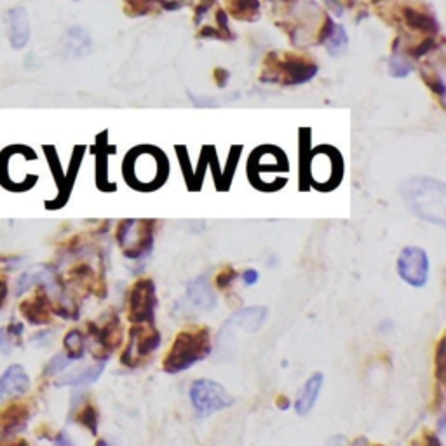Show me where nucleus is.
Masks as SVG:
<instances>
[{"mask_svg": "<svg viewBox=\"0 0 446 446\" xmlns=\"http://www.w3.org/2000/svg\"><path fill=\"white\" fill-rule=\"evenodd\" d=\"M117 241L129 258H141L154 248V222L126 220L117 230Z\"/></svg>", "mask_w": 446, "mask_h": 446, "instance_id": "nucleus-3", "label": "nucleus"}, {"mask_svg": "<svg viewBox=\"0 0 446 446\" xmlns=\"http://www.w3.org/2000/svg\"><path fill=\"white\" fill-rule=\"evenodd\" d=\"M23 329L21 324H13L11 328H0V350L2 353H11V336H18Z\"/></svg>", "mask_w": 446, "mask_h": 446, "instance_id": "nucleus-23", "label": "nucleus"}, {"mask_svg": "<svg viewBox=\"0 0 446 446\" xmlns=\"http://www.w3.org/2000/svg\"><path fill=\"white\" fill-rule=\"evenodd\" d=\"M161 346V333L155 328H145L140 324V328L131 329V339H129L126 353L122 354V365L136 366L141 359H145L148 354L159 349Z\"/></svg>", "mask_w": 446, "mask_h": 446, "instance_id": "nucleus-7", "label": "nucleus"}, {"mask_svg": "<svg viewBox=\"0 0 446 446\" xmlns=\"http://www.w3.org/2000/svg\"><path fill=\"white\" fill-rule=\"evenodd\" d=\"M6 299H7V284H6V281H2V279H0V309H2Z\"/></svg>", "mask_w": 446, "mask_h": 446, "instance_id": "nucleus-32", "label": "nucleus"}, {"mask_svg": "<svg viewBox=\"0 0 446 446\" xmlns=\"http://www.w3.org/2000/svg\"><path fill=\"white\" fill-rule=\"evenodd\" d=\"M215 81H216V84H218L220 88H222V86L227 84V81H228V72L223 70V68H216V70H215Z\"/></svg>", "mask_w": 446, "mask_h": 446, "instance_id": "nucleus-30", "label": "nucleus"}, {"mask_svg": "<svg viewBox=\"0 0 446 446\" xmlns=\"http://www.w3.org/2000/svg\"><path fill=\"white\" fill-rule=\"evenodd\" d=\"M242 281H244L246 284H255V282L258 281V272H256L255 268H248V270L242 274Z\"/></svg>", "mask_w": 446, "mask_h": 446, "instance_id": "nucleus-29", "label": "nucleus"}, {"mask_svg": "<svg viewBox=\"0 0 446 446\" xmlns=\"http://www.w3.org/2000/svg\"><path fill=\"white\" fill-rule=\"evenodd\" d=\"M77 422L82 424L84 427H88L91 431V434H96L98 431V413L96 408L93 405H86L84 408L81 409V413L77 415Z\"/></svg>", "mask_w": 446, "mask_h": 446, "instance_id": "nucleus-21", "label": "nucleus"}, {"mask_svg": "<svg viewBox=\"0 0 446 446\" xmlns=\"http://www.w3.org/2000/svg\"><path fill=\"white\" fill-rule=\"evenodd\" d=\"M65 49L67 54H70L72 58H82L91 51V39L88 32L82 30L81 27H74L67 32V37H65Z\"/></svg>", "mask_w": 446, "mask_h": 446, "instance_id": "nucleus-15", "label": "nucleus"}, {"mask_svg": "<svg viewBox=\"0 0 446 446\" xmlns=\"http://www.w3.org/2000/svg\"><path fill=\"white\" fill-rule=\"evenodd\" d=\"M20 310L32 324H47L51 319V303L44 291H37L34 296L25 300Z\"/></svg>", "mask_w": 446, "mask_h": 446, "instance_id": "nucleus-12", "label": "nucleus"}, {"mask_svg": "<svg viewBox=\"0 0 446 446\" xmlns=\"http://www.w3.org/2000/svg\"><path fill=\"white\" fill-rule=\"evenodd\" d=\"M398 274L413 288H422L429 279V256L422 248L408 246L398 258Z\"/></svg>", "mask_w": 446, "mask_h": 446, "instance_id": "nucleus-6", "label": "nucleus"}, {"mask_svg": "<svg viewBox=\"0 0 446 446\" xmlns=\"http://www.w3.org/2000/svg\"><path fill=\"white\" fill-rule=\"evenodd\" d=\"M65 343V350H67V356L75 361V359H81L84 356V335L77 329L68 333L63 340Z\"/></svg>", "mask_w": 446, "mask_h": 446, "instance_id": "nucleus-20", "label": "nucleus"}, {"mask_svg": "<svg viewBox=\"0 0 446 446\" xmlns=\"http://www.w3.org/2000/svg\"><path fill=\"white\" fill-rule=\"evenodd\" d=\"M211 0H206L204 4H202V6H199L197 7V11H195V13H197V16H195V23H199V21L202 20V16H204V13L206 11L209 9V7H211Z\"/></svg>", "mask_w": 446, "mask_h": 446, "instance_id": "nucleus-31", "label": "nucleus"}, {"mask_svg": "<svg viewBox=\"0 0 446 446\" xmlns=\"http://www.w3.org/2000/svg\"><path fill=\"white\" fill-rule=\"evenodd\" d=\"M211 333L206 326H195L180 332L173 342L171 349L164 358V372L180 373L187 372L199 361L211 354Z\"/></svg>", "mask_w": 446, "mask_h": 446, "instance_id": "nucleus-1", "label": "nucleus"}, {"mask_svg": "<svg viewBox=\"0 0 446 446\" xmlns=\"http://www.w3.org/2000/svg\"><path fill=\"white\" fill-rule=\"evenodd\" d=\"M235 279H237V272H235L232 267H227L223 268V270L218 274V277H216V286H218L220 289H227L228 286L235 281Z\"/></svg>", "mask_w": 446, "mask_h": 446, "instance_id": "nucleus-26", "label": "nucleus"}, {"mask_svg": "<svg viewBox=\"0 0 446 446\" xmlns=\"http://www.w3.org/2000/svg\"><path fill=\"white\" fill-rule=\"evenodd\" d=\"M322 382H324L322 373H314V375L307 380L295 402V409L299 415H307V413L314 408L315 401H317L319 398V393H321Z\"/></svg>", "mask_w": 446, "mask_h": 446, "instance_id": "nucleus-14", "label": "nucleus"}, {"mask_svg": "<svg viewBox=\"0 0 446 446\" xmlns=\"http://www.w3.org/2000/svg\"><path fill=\"white\" fill-rule=\"evenodd\" d=\"M446 188L441 181L431 178L409 180L405 187V201L420 218L445 225Z\"/></svg>", "mask_w": 446, "mask_h": 446, "instance_id": "nucleus-2", "label": "nucleus"}, {"mask_svg": "<svg viewBox=\"0 0 446 446\" xmlns=\"http://www.w3.org/2000/svg\"><path fill=\"white\" fill-rule=\"evenodd\" d=\"M155 284L152 279H140L131 286L128 296V319L134 324L154 322L155 313Z\"/></svg>", "mask_w": 446, "mask_h": 446, "instance_id": "nucleus-5", "label": "nucleus"}, {"mask_svg": "<svg viewBox=\"0 0 446 446\" xmlns=\"http://www.w3.org/2000/svg\"><path fill=\"white\" fill-rule=\"evenodd\" d=\"M30 409L25 402H13L0 412V436L11 438L20 434L27 427Z\"/></svg>", "mask_w": 446, "mask_h": 446, "instance_id": "nucleus-11", "label": "nucleus"}, {"mask_svg": "<svg viewBox=\"0 0 446 446\" xmlns=\"http://www.w3.org/2000/svg\"><path fill=\"white\" fill-rule=\"evenodd\" d=\"M322 42H324L328 53L333 54V56H336V54L343 53L346 47L349 46V35H347L346 28L343 27H340V25H333L332 30H329V34L326 35V39Z\"/></svg>", "mask_w": 446, "mask_h": 446, "instance_id": "nucleus-19", "label": "nucleus"}, {"mask_svg": "<svg viewBox=\"0 0 446 446\" xmlns=\"http://www.w3.org/2000/svg\"><path fill=\"white\" fill-rule=\"evenodd\" d=\"M277 70L281 75L275 77V82L281 81L284 86H299L303 82L310 81L317 74V67L309 60H303L299 56H289L286 60L279 61Z\"/></svg>", "mask_w": 446, "mask_h": 446, "instance_id": "nucleus-8", "label": "nucleus"}, {"mask_svg": "<svg viewBox=\"0 0 446 446\" xmlns=\"http://www.w3.org/2000/svg\"><path fill=\"white\" fill-rule=\"evenodd\" d=\"M324 2H326V4H328V6H329V7H332V9H333V11H335V9H336V14H339V16H340V14H342V7H340V6H339V0H324Z\"/></svg>", "mask_w": 446, "mask_h": 446, "instance_id": "nucleus-33", "label": "nucleus"}, {"mask_svg": "<svg viewBox=\"0 0 446 446\" xmlns=\"http://www.w3.org/2000/svg\"><path fill=\"white\" fill-rule=\"evenodd\" d=\"M30 389V379L21 365H13L0 376V402L23 396Z\"/></svg>", "mask_w": 446, "mask_h": 446, "instance_id": "nucleus-9", "label": "nucleus"}, {"mask_svg": "<svg viewBox=\"0 0 446 446\" xmlns=\"http://www.w3.org/2000/svg\"><path fill=\"white\" fill-rule=\"evenodd\" d=\"M30 18L25 7H13L7 13V35L13 49H23L30 41Z\"/></svg>", "mask_w": 446, "mask_h": 446, "instance_id": "nucleus-10", "label": "nucleus"}, {"mask_svg": "<svg viewBox=\"0 0 446 446\" xmlns=\"http://www.w3.org/2000/svg\"><path fill=\"white\" fill-rule=\"evenodd\" d=\"M70 362H72V359L68 358L67 354H58V356H54L53 359H51L46 373H49V375H56V373L63 372L67 366H70Z\"/></svg>", "mask_w": 446, "mask_h": 446, "instance_id": "nucleus-24", "label": "nucleus"}, {"mask_svg": "<svg viewBox=\"0 0 446 446\" xmlns=\"http://www.w3.org/2000/svg\"><path fill=\"white\" fill-rule=\"evenodd\" d=\"M187 302L194 307V310H209L215 307V295H213L209 282L206 277H197L187 288Z\"/></svg>", "mask_w": 446, "mask_h": 446, "instance_id": "nucleus-13", "label": "nucleus"}, {"mask_svg": "<svg viewBox=\"0 0 446 446\" xmlns=\"http://www.w3.org/2000/svg\"><path fill=\"white\" fill-rule=\"evenodd\" d=\"M228 11L235 20L255 21L258 20L260 2L258 0H227Z\"/></svg>", "mask_w": 446, "mask_h": 446, "instance_id": "nucleus-17", "label": "nucleus"}, {"mask_svg": "<svg viewBox=\"0 0 446 446\" xmlns=\"http://www.w3.org/2000/svg\"><path fill=\"white\" fill-rule=\"evenodd\" d=\"M405 21L409 28L426 32V34L436 35L438 30H440V25L434 20V16L426 13H419L415 9H405Z\"/></svg>", "mask_w": 446, "mask_h": 446, "instance_id": "nucleus-16", "label": "nucleus"}, {"mask_svg": "<svg viewBox=\"0 0 446 446\" xmlns=\"http://www.w3.org/2000/svg\"><path fill=\"white\" fill-rule=\"evenodd\" d=\"M126 2H128L129 13H133L131 16H143L145 13L150 11L154 0H126Z\"/></svg>", "mask_w": 446, "mask_h": 446, "instance_id": "nucleus-25", "label": "nucleus"}, {"mask_svg": "<svg viewBox=\"0 0 446 446\" xmlns=\"http://www.w3.org/2000/svg\"><path fill=\"white\" fill-rule=\"evenodd\" d=\"M159 2L164 4L166 9L175 11V9H180V7H185V6H187V4L190 2V0H159Z\"/></svg>", "mask_w": 446, "mask_h": 446, "instance_id": "nucleus-28", "label": "nucleus"}, {"mask_svg": "<svg viewBox=\"0 0 446 446\" xmlns=\"http://www.w3.org/2000/svg\"><path fill=\"white\" fill-rule=\"evenodd\" d=\"M433 47H434V41H433V39H427V41H424L420 46L413 47L412 54L415 58H420V56H424L426 53H429V51L433 49Z\"/></svg>", "mask_w": 446, "mask_h": 446, "instance_id": "nucleus-27", "label": "nucleus"}, {"mask_svg": "<svg viewBox=\"0 0 446 446\" xmlns=\"http://www.w3.org/2000/svg\"><path fill=\"white\" fill-rule=\"evenodd\" d=\"M105 369V361L96 362V365L89 366V368L82 369L77 375H72L70 379H65L61 382H58V386H72V387H79V386H88V383L96 382L100 379V375Z\"/></svg>", "mask_w": 446, "mask_h": 446, "instance_id": "nucleus-18", "label": "nucleus"}, {"mask_svg": "<svg viewBox=\"0 0 446 446\" xmlns=\"http://www.w3.org/2000/svg\"><path fill=\"white\" fill-rule=\"evenodd\" d=\"M190 401L199 415L208 417L220 409L228 408L234 402V398L227 393L223 386L213 380H195L190 386Z\"/></svg>", "mask_w": 446, "mask_h": 446, "instance_id": "nucleus-4", "label": "nucleus"}, {"mask_svg": "<svg viewBox=\"0 0 446 446\" xmlns=\"http://www.w3.org/2000/svg\"><path fill=\"white\" fill-rule=\"evenodd\" d=\"M389 72L393 77H406V75L412 72V65L408 63V60H406L405 56H401V54H394V56H391V61H389Z\"/></svg>", "mask_w": 446, "mask_h": 446, "instance_id": "nucleus-22", "label": "nucleus"}]
</instances>
